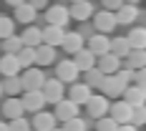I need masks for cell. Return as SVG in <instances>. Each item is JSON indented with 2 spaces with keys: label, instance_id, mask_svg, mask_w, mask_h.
I'll list each match as a JSON object with an SVG mask.
<instances>
[{
  "label": "cell",
  "instance_id": "6da1fadb",
  "mask_svg": "<svg viewBox=\"0 0 146 131\" xmlns=\"http://www.w3.org/2000/svg\"><path fill=\"white\" fill-rule=\"evenodd\" d=\"M18 78H20V88L23 91H40L43 88V81H45V73L40 68H35V66H30Z\"/></svg>",
  "mask_w": 146,
  "mask_h": 131
},
{
  "label": "cell",
  "instance_id": "7a4b0ae2",
  "mask_svg": "<svg viewBox=\"0 0 146 131\" xmlns=\"http://www.w3.org/2000/svg\"><path fill=\"white\" fill-rule=\"evenodd\" d=\"M78 76H81V71L76 68L73 58H63V61L56 63V78H58L60 83H76Z\"/></svg>",
  "mask_w": 146,
  "mask_h": 131
},
{
  "label": "cell",
  "instance_id": "3957f363",
  "mask_svg": "<svg viewBox=\"0 0 146 131\" xmlns=\"http://www.w3.org/2000/svg\"><path fill=\"white\" fill-rule=\"evenodd\" d=\"M40 93H43L45 103H56V101L63 98V93H66V83H60L58 78H45Z\"/></svg>",
  "mask_w": 146,
  "mask_h": 131
},
{
  "label": "cell",
  "instance_id": "277c9868",
  "mask_svg": "<svg viewBox=\"0 0 146 131\" xmlns=\"http://www.w3.org/2000/svg\"><path fill=\"white\" fill-rule=\"evenodd\" d=\"M93 20H88V23H93V28L96 33H111V30H116V15L111 13V10H101V13H93L91 15Z\"/></svg>",
  "mask_w": 146,
  "mask_h": 131
},
{
  "label": "cell",
  "instance_id": "5b68a950",
  "mask_svg": "<svg viewBox=\"0 0 146 131\" xmlns=\"http://www.w3.org/2000/svg\"><path fill=\"white\" fill-rule=\"evenodd\" d=\"M93 13L96 10H93L91 0H78V3H71V8H68V18L71 20H81V23H88Z\"/></svg>",
  "mask_w": 146,
  "mask_h": 131
},
{
  "label": "cell",
  "instance_id": "8992f818",
  "mask_svg": "<svg viewBox=\"0 0 146 131\" xmlns=\"http://www.w3.org/2000/svg\"><path fill=\"white\" fill-rule=\"evenodd\" d=\"M68 8L66 5H48L45 8V23L48 25H60V28H66L68 25Z\"/></svg>",
  "mask_w": 146,
  "mask_h": 131
},
{
  "label": "cell",
  "instance_id": "52a82bcc",
  "mask_svg": "<svg viewBox=\"0 0 146 131\" xmlns=\"http://www.w3.org/2000/svg\"><path fill=\"white\" fill-rule=\"evenodd\" d=\"M86 48L98 58V56H103V53H108V48H111V38H108L106 33H93V35L86 41Z\"/></svg>",
  "mask_w": 146,
  "mask_h": 131
},
{
  "label": "cell",
  "instance_id": "ba28073f",
  "mask_svg": "<svg viewBox=\"0 0 146 131\" xmlns=\"http://www.w3.org/2000/svg\"><path fill=\"white\" fill-rule=\"evenodd\" d=\"M108 106H111V101L106 98V96H93L91 93V98L86 101V108H88V116L91 118H101L108 114Z\"/></svg>",
  "mask_w": 146,
  "mask_h": 131
},
{
  "label": "cell",
  "instance_id": "9c48e42d",
  "mask_svg": "<svg viewBox=\"0 0 146 131\" xmlns=\"http://www.w3.org/2000/svg\"><path fill=\"white\" fill-rule=\"evenodd\" d=\"M78 103L76 101H71V98H60V101H56V121H68V118H73V116H78Z\"/></svg>",
  "mask_w": 146,
  "mask_h": 131
},
{
  "label": "cell",
  "instance_id": "30bf717a",
  "mask_svg": "<svg viewBox=\"0 0 146 131\" xmlns=\"http://www.w3.org/2000/svg\"><path fill=\"white\" fill-rule=\"evenodd\" d=\"M20 103H23V108H25V111L35 114V111H43L45 98H43V93H40V91H23Z\"/></svg>",
  "mask_w": 146,
  "mask_h": 131
},
{
  "label": "cell",
  "instance_id": "8fae6325",
  "mask_svg": "<svg viewBox=\"0 0 146 131\" xmlns=\"http://www.w3.org/2000/svg\"><path fill=\"white\" fill-rule=\"evenodd\" d=\"M131 111H133V106L126 101H116L108 106V114L116 124H131Z\"/></svg>",
  "mask_w": 146,
  "mask_h": 131
},
{
  "label": "cell",
  "instance_id": "7c38bea8",
  "mask_svg": "<svg viewBox=\"0 0 146 131\" xmlns=\"http://www.w3.org/2000/svg\"><path fill=\"white\" fill-rule=\"evenodd\" d=\"M96 61H98V63H96V68H98L103 76H111V73H116L118 68H121V58L113 56L111 51H108V53H103V56H98Z\"/></svg>",
  "mask_w": 146,
  "mask_h": 131
},
{
  "label": "cell",
  "instance_id": "4fadbf2b",
  "mask_svg": "<svg viewBox=\"0 0 146 131\" xmlns=\"http://www.w3.org/2000/svg\"><path fill=\"white\" fill-rule=\"evenodd\" d=\"M113 15H116V25H131L133 20L141 15V10H139L136 5H131V3H123Z\"/></svg>",
  "mask_w": 146,
  "mask_h": 131
},
{
  "label": "cell",
  "instance_id": "5bb4252c",
  "mask_svg": "<svg viewBox=\"0 0 146 131\" xmlns=\"http://www.w3.org/2000/svg\"><path fill=\"white\" fill-rule=\"evenodd\" d=\"M63 35H66V28H60V25H45V28L40 30L43 43L50 45V48H58L60 41H63Z\"/></svg>",
  "mask_w": 146,
  "mask_h": 131
},
{
  "label": "cell",
  "instance_id": "9a60e30c",
  "mask_svg": "<svg viewBox=\"0 0 146 131\" xmlns=\"http://www.w3.org/2000/svg\"><path fill=\"white\" fill-rule=\"evenodd\" d=\"M83 45H86V38H83L78 30H71V33H66V35H63V41H60V48H63L66 53H71V56L76 53V51H81Z\"/></svg>",
  "mask_w": 146,
  "mask_h": 131
},
{
  "label": "cell",
  "instance_id": "2e32d148",
  "mask_svg": "<svg viewBox=\"0 0 146 131\" xmlns=\"http://www.w3.org/2000/svg\"><path fill=\"white\" fill-rule=\"evenodd\" d=\"M56 126V116L48 114V111H35L33 114V121H30V129L33 131H50Z\"/></svg>",
  "mask_w": 146,
  "mask_h": 131
},
{
  "label": "cell",
  "instance_id": "e0dca14e",
  "mask_svg": "<svg viewBox=\"0 0 146 131\" xmlns=\"http://www.w3.org/2000/svg\"><path fill=\"white\" fill-rule=\"evenodd\" d=\"M91 93H93V88H88L86 83L76 81V83H71V91H68V98H71V101H76L78 106H86V101L91 98Z\"/></svg>",
  "mask_w": 146,
  "mask_h": 131
},
{
  "label": "cell",
  "instance_id": "ac0fdd59",
  "mask_svg": "<svg viewBox=\"0 0 146 131\" xmlns=\"http://www.w3.org/2000/svg\"><path fill=\"white\" fill-rule=\"evenodd\" d=\"M73 63H76V68H78V71L83 73V71H88V68H93V66H96V56H93L86 45H83L81 51H76V53H73Z\"/></svg>",
  "mask_w": 146,
  "mask_h": 131
},
{
  "label": "cell",
  "instance_id": "d6986e66",
  "mask_svg": "<svg viewBox=\"0 0 146 131\" xmlns=\"http://www.w3.org/2000/svg\"><path fill=\"white\" fill-rule=\"evenodd\" d=\"M20 63H18V56L15 53H5L3 58H0V73L8 78V76H20Z\"/></svg>",
  "mask_w": 146,
  "mask_h": 131
},
{
  "label": "cell",
  "instance_id": "ffe728a7",
  "mask_svg": "<svg viewBox=\"0 0 146 131\" xmlns=\"http://www.w3.org/2000/svg\"><path fill=\"white\" fill-rule=\"evenodd\" d=\"M25 114V108H23V103H20V96H8V101L3 103V116L8 118H18Z\"/></svg>",
  "mask_w": 146,
  "mask_h": 131
},
{
  "label": "cell",
  "instance_id": "44dd1931",
  "mask_svg": "<svg viewBox=\"0 0 146 131\" xmlns=\"http://www.w3.org/2000/svg\"><path fill=\"white\" fill-rule=\"evenodd\" d=\"M35 15H38V10L30 5V3H20V5H15V23H25V25H30L33 20H35Z\"/></svg>",
  "mask_w": 146,
  "mask_h": 131
},
{
  "label": "cell",
  "instance_id": "7402d4cb",
  "mask_svg": "<svg viewBox=\"0 0 146 131\" xmlns=\"http://www.w3.org/2000/svg\"><path fill=\"white\" fill-rule=\"evenodd\" d=\"M56 48H50V45L40 43L35 48V66H53L56 63Z\"/></svg>",
  "mask_w": 146,
  "mask_h": 131
},
{
  "label": "cell",
  "instance_id": "603a6c76",
  "mask_svg": "<svg viewBox=\"0 0 146 131\" xmlns=\"http://www.w3.org/2000/svg\"><path fill=\"white\" fill-rule=\"evenodd\" d=\"M121 63H126V68H131V71L144 68V66H146V51H144V48H139V51H129V56L121 58Z\"/></svg>",
  "mask_w": 146,
  "mask_h": 131
},
{
  "label": "cell",
  "instance_id": "cb8c5ba5",
  "mask_svg": "<svg viewBox=\"0 0 146 131\" xmlns=\"http://www.w3.org/2000/svg\"><path fill=\"white\" fill-rule=\"evenodd\" d=\"M121 96H123V101L131 103V106H141V103L146 101V91L141 86H126V91H123Z\"/></svg>",
  "mask_w": 146,
  "mask_h": 131
},
{
  "label": "cell",
  "instance_id": "d4e9b609",
  "mask_svg": "<svg viewBox=\"0 0 146 131\" xmlns=\"http://www.w3.org/2000/svg\"><path fill=\"white\" fill-rule=\"evenodd\" d=\"M129 41V48L131 51H139V48H146V28L139 25V28H131V33L126 35Z\"/></svg>",
  "mask_w": 146,
  "mask_h": 131
},
{
  "label": "cell",
  "instance_id": "484cf974",
  "mask_svg": "<svg viewBox=\"0 0 146 131\" xmlns=\"http://www.w3.org/2000/svg\"><path fill=\"white\" fill-rule=\"evenodd\" d=\"M20 43L28 45V48H38V45L43 43V38H40V28H38V25H28L25 33L20 35Z\"/></svg>",
  "mask_w": 146,
  "mask_h": 131
},
{
  "label": "cell",
  "instance_id": "4316f807",
  "mask_svg": "<svg viewBox=\"0 0 146 131\" xmlns=\"http://www.w3.org/2000/svg\"><path fill=\"white\" fill-rule=\"evenodd\" d=\"M18 63H20V68H30V66H35V48H28V45H23L18 53Z\"/></svg>",
  "mask_w": 146,
  "mask_h": 131
},
{
  "label": "cell",
  "instance_id": "83f0119b",
  "mask_svg": "<svg viewBox=\"0 0 146 131\" xmlns=\"http://www.w3.org/2000/svg\"><path fill=\"white\" fill-rule=\"evenodd\" d=\"M3 93H5V96H20V93H23L20 78H18V76H8V78L3 81Z\"/></svg>",
  "mask_w": 146,
  "mask_h": 131
},
{
  "label": "cell",
  "instance_id": "f1b7e54d",
  "mask_svg": "<svg viewBox=\"0 0 146 131\" xmlns=\"http://www.w3.org/2000/svg\"><path fill=\"white\" fill-rule=\"evenodd\" d=\"M108 51H111L113 56H118V58H126L131 48H129V41H126V38H118L116 35V38L111 41V48H108Z\"/></svg>",
  "mask_w": 146,
  "mask_h": 131
},
{
  "label": "cell",
  "instance_id": "f546056e",
  "mask_svg": "<svg viewBox=\"0 0 146 131\" xmlns=\"http://www.w3.org/2000/svg\"><path fill=\"white\" fill-rule=\"evenodd\" d=\"M0 48L5 51V53H18L20 48H23V43H20V35H8V38H3V43H0Z\"/></svg>",
  "mask_w": 146,
  "mask_h": 131
},
{
  "label": "cell",
  "instance_id": "4dcf8cb0",
  "mask_svg": "<svg viewBox=\"0 0 146 131\" xmlns=\"http://www.w3.org/2000/svg\"><path fill=\"white\" fill-rule=\"evenodd\" d=\"M83 73H86V81H83V83H86L88 88H98V86H101V81H103V73L98 71L96 66H93V68H88V71H83Z\"/></svg>",
  "mask_w": 146,
  "mask_h": 131
},
{
  "label": "cell",
  "instance_id": "1f68e13d",
  "mask_svg": "<svg viewBox=\"0 0 146 131\" xmlns=\"http://www.w3.org/2000/svg\"><path fill=\"white\" fill-rule=\"evenodd\" d=\"M88 129V121L81 116H73L68 121H63V131H86Z\"/></svg>",
  "mask_w": 146,
  "mask_h": 131
},
{
  "label": "cell",
  "instance_id": "d6a6232c",
  "mask_svg": "<svg viewBox=\"0 0 146 131\" xmlns=\"http://www.w3.org/2000/svg\"><path fill=\"white\" fill-rule=\"evenodd\" d=\"M13 33H15V20L8 18V15H0V41L13 35Z\"/></svg>",
  "mask_w": 146,
  "mask_h": 131
},
{
  "label": "cell",
  "instance_id": "836d02e7",
  "mask_svg": "<svg viewBox=\"0 0 146 131\" xmlns=\"http://www.w3.org/2000/svg\"><path fill=\"white\" fill-rule=\"evenodd\" d=\"M8 131H33V129H30L28 118L18 116V118H10V121H8Z\"/></svg>",
  "mask_w": 146,
  "mask_h": 131
},
{
  "label": "cell",
  "instance_id": "e575fe53",
  "mask_svg": "<svg viewBox=\"0 0 146 131\" xmlns=\"http://www.w3.org/2000/svg\"><path fill=\"white\" fill-rule=\"evenodd\" d=\"M131 124H133V126H144V124H146V106H144V103H141V106H133Z\"/></svg>",
  "mask_w": 146,
  "mask_h": 131
},
{
  "label": "cell",
  "instance_id": "d590c367",
  "mask_svg": "<svg viewBox=\"0 0 146 131\" xmlns=\"http://www.w3.org/2000/svg\"><path fill=\"white\" fill-rule=\"evenodd\" d=\"M116 129H118V124H116L111 116H101V118H96V131H116Z\"/></svg>",
  "mask_w": 146,
  "mask_h": 131
},
{
  "label": "cell",
  "instance_id": "8d00e7d4",
  "mask_svg": "<svg viewBox=\"0 0 146 131\" xmlns=\"http://www.w3.org/2000/svg\"><path fill=\"white\" fill-rule=\"evenodd\" d=\"M101 3H103V8H106V10H111V13H116L118 8L123 5V0H101Z\"/></svg>",
  "mask_w": 146,
  "mask_h": 131
},
{
  "label": "cell",
  "instance_id": "74e56055",
  "mask_svg": "<svg viewBox=\"0 0 146 131\" xmlns=\"http://www.w3.org/2000/svg\"><path fill=\"white\" fill-rule=\"evenodd\" d=\"M25 3H30L35 10H43V8H48V0H25Z\"/></svg>",
  "mask_w": 146,
  "mask_h": 131
},
{
  "label": "cell",
  "instance_id": "f35d334b",
  "mask_svg": "<svg viewBox=\"0 0 146 131\" xmlns=\"http://www.w3.org/2000/svg\"><path fill=\"white\" fill-rule=\"evenodd\" d=\"M116 131H139V126H133V124H118Z\"/></svg>",
  "mask_w": 146,
  "mask_h": 131
},
{
  "label": "cell",
  "instance_id": "ab89813d",
  "mask_svg": "<svg viewBox=\"0 0 146 131\" xmlns=\"http://www.w3.org/2000/svg\"><path fill=\"white\" fill-rule=\"evenodd\" d=\"M5 3H8V5H13V8H15V5H20V3H25V0H5Z\"/></svg>",
  "mask_w": 146,
  "mask_h": 131
},
{
  "label": "cell",
  "instance_id": "60d3db41",
  "mask_svg": "<svg viewBox=\"0 0 146 131\" xmlns=\"http://www.w3.org/2000/svg\"><path fill=\"white\" fill-rule=\"evenodd\" d=\"M0 131H8V124L5 121H0Z\"/></svg>",
  "mask_w": 146,
  "mask_h": 131
},
{
  "label": "cell",
  "instance_id": "b9f144b4",
  "mask_svg": "<svg viewBox=\"0 0 146 131\" xmlns=\"http://www.w3.org/2000/svg\"><path fill=\"white\" fill-rule=\"evenodd\" d=\"M123 3H131V5H139L141 0H123Z\"/></svg>",
  "mask_w": 146,
  "mask_h": 131
},
{
  "label": "cell",
  "instance_id": "7bdbcfd3",
  "mask_svg": "<svg viewBox=\"0 0 146 131\" xmlns=\"http://www.w3.org/2000/svg\"><path fill=\"white\" fill-rule=\"evenodd\" d=\"M0 96H3V81H0Z\"/></svg>",
  "mask_w": 146,
  "mask_h": 131
},
{
  "label": "cell",
  "instance_id": "ee69618b",
  "mask_svg": "<svg viewBox=\"0 0 146 131\" xmlns=\"http://www.w3.org/2000/svg\"><path fill=\"white\" fill-rule=\"evenodd\" d=\"M50 131H63V129H56V126H53V129H50Z\"/></svg>",
  "mask_w": 146,
  "mask_h": 131
},
{
  "label": "cell",
  "instance_id": "f6af8a7d",
  "mask_svg": "<svg viewBox=\"0 0 146 131\" xmlns=\"http://www.w3.org/2000/svg\"><path fill=\"white\" fill-rule=\"evenodd\" d=\"M71 3H78V0H71Z\"/></svg>",
  "mask_w": 146,
  "mask_h": 131
}]
</instances>
